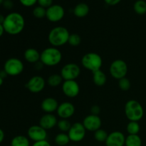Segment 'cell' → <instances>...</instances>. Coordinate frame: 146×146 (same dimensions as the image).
Segmentation results:
<instances>
[{
    "label": "cell",
    "instance_id": "cell-46",
    "mask_svg": "<svg viewBox=\"0 0 146 146\" xmlns=\"http://www.w3.org/2000/svg\"><path fill=\"white\" fill-rule=\"evenodd\" d=\"M71 146H78V145H71Z\"/></svg>",
    "mask_w": 146,
    "mask_h": 146
},
{
    "label": "cell",
    "instance_id": "cell-37",
    "mask_svg": "<svg viewBox=\"0 0 146 146\" xmlns=\"http://www.w3.org/2000/svg\"><path fill=\"white\" fill-rule=\"evenodd\" d=\"M31 146H51V144L45 140V141H38V142H34Z\"/></svg>",
    "mask_w": 146,
    "mask_h": 146
},
{
    "label": "cell",
    "instance_id": "cell-21",
    "mask_svg": "<svg viewBox=\"0 0 146 146\" xmlns=\"http://www.w3.org/2000/svg\"><path fill=\"white\" fill-rule=\"evenodd\" d=\"M93 81L97 86H103L107 81V77L105 73L101 69L93 72Z\"/></svg>",
    "mask_w": 146,
    "mask_h": 146
},
{
    "label": "cell",
    "instance_id": "cell-23",
    "mask_svg": "<svg viewBox=\"0 0 146 146\" xmlns=\"http://www.w3.org/2000/svg\"><path fill=\"white\" fill-rule=\"evenodd\" d=\"M125 146H142V140L138 135H128L125 138Z\"/></svg>",
    "mask_w": 146,
    "mask_h": 146
},
{
    "label": "cell",
    "instance_id": "cell-1",
    "mask_svg": "<svg viewBox=\"0 0 146 146\" xmlns=\"http://www.w3.org/2000/svg\"><path fill=\"white\" fill-rule=\"evenodd\" d=\"M4 31L9 35H18L24 30L25 20L24 17L18 12H11L5 17L3 23Z\"/></svg>",
    "mask_w": 146,
    "mask_h": 146
},
{
    "label": "cell",
    "instance_id": "cell-39",
    "mask_svg": "<svg viewBox=\"0 0 146 146\" xmlns=\"http://www.w3.org/2000/svg\"><path fill=\"white\" fill-rule=\"evenodd\" d=\"M44 64L41 62V61H39L38 62L36 63L35 64V67H36V69L37 70H41L42 69V67L44 66Z\"/></svg>",
    "mask_w": 146,
    "mask_h": 146
},
{
    "label": "cell",
    "instance_id": "cell-17",
    "mask_svg": "<svg viewBox=\"0 0 146 146\" xmlns=\"http://www.w3.org/2000/svg\"><path fill=\"white\" fill-rule=\"evenodd\" d=\"M57 118L54 114L46 113L41 116L39 120V125L45 130H50L57 125Z\"/></svg>",
    "mask_w": 146,
    "mask_h": 146
},
{
    "label": "cell",
    "instance_id": "cell-32",
    "mask_svg": "<svg viewBox=\"0 0 146 146\" xmlns=\"http://www.w3.org/2000/svg\"><path fill=\"white\" fill-rule=\"evenodd\" d=\"M118 86L121 88L122 91H127L131 88V84L130 80L128 79L126 77H124V78H121V79L118 80Z\"/></svg>",
    "mask_w": 146,
    "mask_h": 146
},
{
    "label": "cell",
    "instance_id": "cell-12",
    "mask_svg": "<svg viewBox=\"0 0 146 146\" xmlns=\"http://www.w3.org/2000/svg\"><path fill=\"white\" fill-rule=\"evenodd\" d=\"M46 86V81L41 76H34L31 77L25 86L29 91L33 94H38L44 89Z\"/></svg>",
    "mask_w": 146,
    "mask_h": 146
},
{
    "label": "cell",
    "instance_id": "cell-40",
    "mask_svg": "<svg viewBox=\"0 0 146 146\" xmlns=\"http://www.w3.org/2000/svg\"><path fill=\"white\" fill-rule=\"evenodd\" d=\"M4 137H5V135H4V132L3 131V130L1 128H0V144L4 141Z\"/></svg>",
    "mask_w": 146,
    "mask_h": 146
},
{
    "label": "cell",
    "instance_id": "cell-25",
    "mask_svg": "<svg viewBox=\"0 0 146 146\" xmlns=\"http://www.w3.org/2000/svg\"><path fill=\"white\" fill-rule=\"evenodd\" d=\"M63 78L61 74H54L48 76L47 79V84L51 87H58L63 84Z\"/></svg>",
    "mask_w": 146,
    "mask_h": 146
},
{
    "label": "cell",
    "instance_id": "cell-44",
    "mask_svg": "<svg viewBox=\"0 0 146 146\" xmlns=\"http://www.w3.org/2000/svg\"><path fill=\"white\" fill-rule=\"evenodd\" d=\"M3 83H4V79H3L1 77H0V86H1V85L3 84Z\"/></svg>",
    "mask_w": 146,
    "mask_h": 146
},
{
    "label": "cell",
    "instance_id": "cell-29",
    "mask_svg": "<svg viewBox=\"0 0 146 146\" xmlns=\"http://www.w3.org/2000/svg\"><path fill=\"white\" fill-rule=\"evenodd\" d=\"M71 125L70 121L67 119H61L57 123V127L61 131V133H68L71 128Z\"/></svg>",
    "mask_w": 146,
    "mask_h": 146
},
{
    "label": "cell",
    "instance_id": "cell-7",
    "mask_svg": "<svg viewBox=\"0 0 146 146\" xmlns=\"http://www.w3.org/2000/svg\"><path fill=\"white\" fill-rule=\"evenodd\" d=\"M109 71L113 78L119 80L126 76L128 73V65L123 60L116 59L111 63Z\"/></svg>",
    "mask_w": 146,
    "mask_h": 146
},
{
    "label": "cell",
    "instance_id": "cell-28",
    "mask_svg": "<svg viewBox=\"0 0 146 146\" xmlns=\"http://www.w3.org/2000/svg\"><path fill=\"white\" fill-rule=\"evenodd\" d=\"M108 133L102 128H100L94 132V138L96 141L99 143H105L108 138Z\"/></svg>",
    "mask_w": 146,
    "mask_h": 146
},
{
    "label": "cell",
    "instance_id": "cell-2",
    "mask_svg": "<svg viewBox=\"0 0 146 146\" xmlns=\"http://www.w3.org/2000/svg\"><path fill=\"white\" fill-rule=\"evenodd\" d=\"M69 36V31L66 27L61 26L54 27L48 33V42L52 46L58 48L68 43Z\"/></svg>",
    "mask_w": 146,
    "mask_h": 146
},
{
    "label": "cell",
    "instance_id": "cell-24",
    "mask_svg": "<svg viewBox=\"0 0 146 146\" xmlns=\"http://www.w3.org/2000/svg\"><path fill=\"white\" fill-rule=\"evenodd\" d=\"M70 138L68 134L66 133H60L56 135L54 142L58 146H65L68 145L70 142Z\"/></svg>",
    "mask_w": 146,
    "mask_h": 146
},
{
    "label": "cell",
    "instance_id": "cell-42",
    "mask_svg": "<svg viewBox=\"0 0 146 146\" xmlns=\"http://www.w3.org/2000/svg\"><path fill=\"white\" fill-rule=\"evenodd\" d=\"M4 32H5V31H4V27H3L2 24H0V37L2 36Z\"/></svg>",
    "mask_w": 146,
    "mask_h": 146
},
{
    "label": "cell",
    "instance_id": "cell-10",
    "mask_svg": "<svg viewBox=\"0 0 146 146\" xmlns=\"http://www.w3.org/2000/svg\"><path fill=\"white\" fill-rule=\"evenodd\" d=\"M65 15V10L62 6L59 4H53L46 9L47 19L51 22H58L60 21Z\"/></svg>",
    "mask_w": 146,
    "mask_h": 146
},
{
    "label": "cell",
    "instance_id": "cell-43",
    "mask_svg": "<svg viewBox=\"0 0 146 146\" xmlns=\"http://www.w3.org/2000/svg\"><path fill=\"white\" fill-rule=\"evenodd\" d=\"M4 19H5V17L3 16L2 14H0V24H3V23H4Z\"/></svg>",
    "mask_w": 146,
    "mask_h": 146
},
{
    "label": "cell",
    "instance_id": "cell-13",
    "mask_svg": "<svg viewBox=\"0 0 146 146\" xmlns=\"http://www.w3.org/2000/svg\"><path fill=\"white\" fill-rule=\"evenodd\" d=\"M62 91L68 98H75L79 94L80 86L76 80L64 81L62 84Z\"/></svg>",
    "mask_w": 146,
    "mask_h": 146
},
{
    "label": "cell",
    "instance_id": "cell-36",
    "mask_svg": "<svg viewBox=\"0 0 146 146\" xmlns=\"http://www.w3.org/2000/svg\"><path fill=\"white\" fill-rule=\"evenodd\" d=\"M2 5L7 9H11L14 7V3H13V1L11 0H4Z\"/></svg>",
    "mask_w": 146,
    "mask_h": 146
},
{
    "label": "cell",
    "instance_id": "cell-9",
    "mask_svg": "<svg viewBox=\"0 0 146 146\" xmlns=\"http://www.w3.org/2000/svg\"><path fill=\"white\" fill-rule=\"evenodd\" d=\"M86 133V130L81 123L76 122L71 125V128L68 132L70 141L72 142L78 143L84 139Z\"/></svg>",
    "mask_w": 146,
    "mask_h": 146
},
{
    "label": "cell",
    "instance_id": "cell-35",
    "mask_svg": "<svg viewBox=\"0 0 146 146\" xmlns=\"http://www.w3.org/2000/svg\"><path fill=\"white\" fill-rule=\"evenodd\" d=\"M91 114H93V115H98L101 113V108L97 105L93 106L91 108Z\"/></svg>",
    "mask_w": 146,
    "mask_h": 146
},
{
    "label": "cell",
    "instance_id": "cell-14",
    "mask_svg": "<svg viewBox=\"0 0 146 146\" xmlns=\"http://www.w3.org/2000/svg\"><path fill=\"white\" fill-rule=\"evenodd\" d=\"M82 123L86 131L94 133L97 130L101 128V125H102V121L99 115L90 114L84 118Z\"/></svg>",
    "mask_w": 146,
    "mask_h": 146
},
{
    "label": "cell",
    "instance_id": "cell-3",
    "mask_svg": "<svg viewBox=\"0 0 146 146\" xmlns=\"http://www.w3.org/2000/svg\"><path fill=\"white\" fill-rule=\"evenodd\" d=\"M62 54L56 47L51 46L45 48L41 53L40 61L46 66H55L61 63Z\"/></svg>",
    "mask_w": 146,
    "mask_h": 146
},
{
    "label": "cell",
    "instance_id": "cell-19",
    "mask_svg": "<svg viewBox=\"0 0 146 146\" xmlns=\"http://www.w3.org/2000/svg\"><path fill=\"white\" fill-rule=\"evenodd\" d=\"M24 56L26 61L30 64H35L36 63L38 62L41 58V53L38 52V50L34 48H27L24 51Z\"/></svg>",
    "mask_w": 146,
    "mask_h": 146
},
{
    "label": "cell",
    "instance_id": "cell-20",
    "mask_svg": "<svg viewBox=\"0 0 146 146\" xmlns=\"http://www.w3.org/2000/svg\"><path fill=\"white\" fill-rule=\"evenodd\" d=\"M89 13V7L86 3H79L74 9V14L78 18H84Z\"/></svg>",
    "mask_w": 146,
    "mask_h": 146
},
{
    "label": "cell",
    "instance_id": "cell-30",
    "mask_svg": "<svg viewBox=\"0 0 146 146\" xmlns=\"http://www.w3.org/2000/svg\"><path fill=\"white\" fill-rule=\"evenodd\" d=\"M32 13L35 18L43 19L46 17V9L40 7V6H37V7H34Z\"/></svg>",
    "mask_w": 146,
    "mask_h": 146
},
{
    "label": "cell",
    "instance_id": "cell-6",
    "mask_svg": "<svg viewBox=\"0 0 146 146\" xmlns=\"http://www.w3.org/2000/svg\"><path fill=\"white\" fill-rule=\"evenodd\" d=\"M24 68V64L20 59L17 58H10L5 61L4 65V70L8 76H17L23 72Z\"/></svg>",
    "mask_w": 146,
    "mask_h": 146
},
{
    "label": "cell",
    "instance_id": "cell-8",
    "mask_svg": "<svg viewBox=\"0 0 146 146\" xmlns=\"http://www.w3.org/2000/svg\"><path fill=\"white\" fill-rule=\"evenodd\" d=\"M81 74V68L74 63H69L63 66L61 70V76L64 81L76 80Z\"/></svg>",
    "mask_w": 146,
    "mask_h": 146
},
{
    "label": "cell",
    "instance_id": "cell-15",
    "mask_svg": "<svg viewBox=\"0 0 146 146\" xmlns=\"http://www.w3.org/2000/svg\"><path fill=\"white\" fill-rule=\"evenodd\" d=\"M125 138L124 134L120 131H113L108 134L106 141V146H124Z\"/></svg>",
    "mask_w": 146,
    "mask_h": 146
},
{
    "label": "cell",
    "instance_id": "cell-18",
    "mask_svg": "<svg viewBox=\"0 0 146 146\" xmlns=\"http://www.w3.org/2000/svg\"><path fill=\"white\" fill-rule=\"evenodd\" d=\"M58 103L56 99L52 97H48L44 99L41 102V109L46 113H52L57 111Z\"/></svg>",
    "mask_w": 146,
    "mask_h": 146
},
{
    "label": "cell",
    "instance_id": "cell-33",
    "mask_svg": "<svg viewBox=\"0 0 146 146\" xmlns=\"http://www.w3.org/2000/svg\"><path fill=\"white\" fill-rule=\"evenodd\" d=\"M37 3L40 7L47 9L51 7V5H53V0H38Z\"/></svg>",
    "mask_w": 146,
    "mask_h": 146
},
{
    "label": "cell",
    "instance_id": "cell-11",
    "mask_svg": "<svg viewBox=\"0 0 146 146\" xmlns=\"http://www.w3.org/2000/svg\"><path fill=\"white\" fill-rule=\"evenodd\" d=\"M27 135L34 142L45 141L47 138V131L39 125H34L29 127L27 131Z\"/></svg>",
    "mask_w": 146,
    "mask_h": 146
},
{
    "label": "cell",
    "instance_id": "cell-5",
    "mask_svg": "<svg viewBox=\"0 0 146 146\" xmlns=\"http://www.w3.org/2000/svg\"><path fill=\"white\" fill-rule=\"evenodd\" d=\"M81 64L86 69L93 72L101 69L103 65V59L99 54L94 52L87 53L81 58Z\"/></svg>",
    "mask_w": 146,
    "mask_h": 146
},
{
    "label": "cell",
    "instance_id": "cell-34",
    "mask_svg": "<svg viewBox=\"0 0 146 146\" xmlns=\"http://www.w3.org/2000/svg\"><path fill=\"white\" fill-rule=\"evenodd\" d=\"M38 0H19L20 3L22 4L24 7H31L35 5L37 3Z\"/></svg>",
    "mask_w": 146,
    "mask_h": 146
},
{
    "label": "cell",
    "instance_id": "cell-26",
    "mask_svg": "<svg viewBox=\"0 0 146 146\" xmlns=\"http://www.w3.org/2000/svg\"><path fill=\"white\" fill-rule=\"evenodd\" d=\"M133 9L136 14L143 15L146 13V1L144 0H137L133 4Z\"/></svg>",
    "mask_w": 146,
    "mask_h": 146
},
{
    "label": "cell",
    "instance_id": "cell-22",
    "mask_svg": "<svg viewBox=\"0 0 146 146\" xmlns=\"http://www.w3.org/2000/svg\"><path fill=\"white\" fill-rule=\"evenodd\" d=\"M11 146H30L29 138L24 135H17L11 140Z\"/></svg>",
    "mask_w": 146,
    "mask_h": 146
},
{
    "label": "cell",
    "instance_id": "cell-41",
    "mask_svg": "<svg viewBox=\"0 0 146 146\" xmlns=\"http://www.w3.org/2000/svg\"><path fill=\"white\" fill-rule=\"evenodd\" d=\"M8 76V74H7V72H6L4 70H2V71H0V77H1V78H3V79H4V78H6V77Z\"/></svg>",
    "mask_w": 146,
    "mask_h": 146
},
{
    "label": "cell",
    "instance_id": "cell-38",
    "mask_svg": "<svg viewBox=\"0 0 146 146\" xmlns=\"http://www.w3.org/2000/svg\"><path fill=\"white\" fill-rule=\"evenodd\" d=\"M105 3L109 6H115L119 4L121 0H104Z\"/></svg>",
    "mask_w": 146,
    "mask_h": 146
},
{
    "label": "cell",
    "instance_id": "cell-16",
    "mask_svg": "<svg viewBox=\"0 0 146 146\" xmlns=\"http://www.w3.org/2000/svg\"><path fill=\"white\" fill-rule=\"evenodd\" d=\"M56 112L61 119H68L74 115L75 113V106L71 103L65 101L58 106Z\"/></svg>",
    "mask_w": 146,
    "mask_h": 146
},
{
    "label": "cell",
    "instance_id": "cell-45",
    "mask_svg": "<svg viewBox=\"0 0 146 146\" xmlns=\"http://www.w3.org/2000/svg\"><path fill=\"white\" fill-rule=\"evenodd\" d=\"M4 0H0V5L3 4V2H4Z\"/></svg>",
    "mask_w": 146,
    "mask_h": 146
},
{
    "label": "cell",
    "instance_id": "cell-27",
    "mask_svg": "<svg viewBox=\"0 0 146 146\" xmlns=\"http://www.w3.org/2000/svg\"><path fill=\"white\" fill-rule=\"evenodd\" d=\"M126 129L128 135H138L141 127L137 121H130L127 125Z\"/></svg>",
    "mask_w": 146,
    "mask_h": 146
},
{
    "label": "cell",
    "instance_id": "cell-31",
    "mask_svg": "<svg viewBox=\"0 0 146 146\" xmlns=\"http://www.w3.org/2000/svg\"><path fill=\"white\" fill-rule=\"evenodd\" d=\"M81 42V38L78 34H70L68 38V43L71 46H78L80 45Z\"/></svg>",
    "mask_w": 146,
    "mask_h": 146
},
{
    "label": "cell",
    "instance_id": "cell-4",
    "mask_svg": "<svg viewBox=\"0 0 146 146\" xmlns=\"http://www.w3.org/2000/svg\"><path fill=\"white\" fill-rule=\"evenodd\" d=\"M125 114L130 121L138 122L144 115L142 105L136 100H129L125 105Z\"/></svg>",
    "mask_w": 146,
    "mask_h": 146
}]
</instances>
